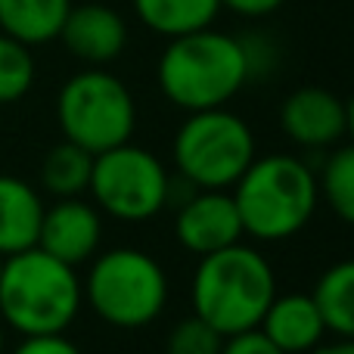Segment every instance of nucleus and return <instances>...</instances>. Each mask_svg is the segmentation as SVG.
I'll return each instance as SVG.
<instances>
[{
  "mask_svg": "<svg viewBox=\"0 0 354 354\" xmlns=\"http://www.w3.org/2000/svg\"><path fill=\"white\" fill-rule=\"evenodd\" d=\"M35 84V56L31 47L0 31V106L16 103Z\"/></svg>",
  "mask_w": 354,
  "mask_h": 354,
  "instance_id": "aec40b11",
  "label": "nucleus"
},
{
  "mask_svg": "<svg viewBox=\"0 0 354 354\" xmlns=\"http://www.w3.org/2000/svg\"><path fill=\"white\" fill-rule=\"evenodd\" d=\"M230 189L245 236L258 243L292 239L308 227L320 202L317 174L308 162L286 153L255 156Z\"/></svg>",
  "mask_w": 354,
  "mask_h": 354,
  "instance_id": "f03ea898",
  "label": "nucleus"
},
{
  "mask_svg": "<svg viewBox=\"0 0 354 354\" xmlns=\"http://www.w3.org/2000/svg\"><path fill=\"white\" fill-rule=\"evenodd\" d=\"M314 354H354V339L348 336H336L333 342H320Z\"/></svg>",
  "mask_w": 354,
  "mask_h": 354,
  "instance_id": "393cba45",
  "label": "nucleus"
},
{
  "mask_svg": "<svg viewBox=\"0 0 354 354\" xmlns=\"http://www.w3.org/2000/svg\"><path fill=\"white\" fill-rule=\"evenodd\" d=\"M283 3H286V0H221V10H230L245 19H261V16L277 12Z\"/></svg>",
  "mask_w": 354,
  "mask_h": 354,
  "instance_id": "b1692460",
  "label": "nucleus"
},
{
  "mask_svg": "<svg viewBox=\"0 0 354 354\" xmlns=\"http://www.w3.org/2000/svg\"><path fill=\"white\" fill-rule=\"evenodd\" d=\"M174 236L193 255H212L245 236L236 202L227 189H196L174 214Z\"/></svg>",
  "mask_w": 354,
  "mask_h": 354,
  "instance_id": "1a4fd4ad",
  "label": "nucleus"
},
{
  "mask_svg": "<svg viewBox=\"0 0 354 354\" xmlns=\"http://www.w3.org/2000/svg\"><path fill=\"white\" fill-rule=\"evenodd\" d=\"M84 289L78 268L31 249L6 255L0 264V320L19 336L66 333L75 324Z\"/></svg>",
  "mask_w": 354,
  "mask_h": 354,
  "instance_id": "7ed1b4c3",
  "label": "nucleus"
},
{
  "mask_svg": "<svg viewBox=\"0 0 354 354\" xmlns=\"http://www.w3.org/2000/svg\"><path fill=\"white\" fill-rule=\"evenodd\" d=\"M87 193L103 214L128 224L149 221L171 199V177L156 153L134 143H118L93 156Z\"/></svg>",
  "mask_w": 354,
  "mask_h": 354,
  "instance_id": "6e6552de",
  "label": "nucleus"
},
{
  "mask_svg": "<svg viewBox=\"0 0 354 354\" xmlns=\"http://www.w3.org/2000/svg\"><path fill=\"white\" fill-rule=\"evenodd\" d=\"M317 187L320 196L326 199V205L336 212V218L354 227V143L336 147L326 156L317 177Z\"/></svg>",
  "mask_w": 354,
  "mask_h": 354,
  "instance_id": "6ab92c4d",
  "label": "nucleus"
},
{
  "mask_svg": "<svg viewBox=\"0 0 354 354\" xmlns=\"http://www.w3.org/2000/svg\"><path fill=\"white\" fill-rule=\"evenodd\" d=\"M224 336L214 326H208L199 314L177 320L168 333L165 354H221Z\"/></svg>",
  "mask_w": 354,
  "mask_h": 354,
  "instance_id": "412c9836",
  "label": "nucleus"
},
{
  "mask_svg": "<svg viewBox=\"0 0 354 354\" xmlns=\"http://www.w3.org/2000/svg\"><path fill=\"white\" fill-rule=\"evenodd\" d=\"M280 128L292 143L305 149H330L348 131L345 100L317 84L292 91L280 106Z\"/></svg>",
  "mask_w": 354,
  "mask_h": 354,
  "instance_id": "9b49d317",
  "label": "nucleus"
},
{
  "mask_svg": "<svg viewBox=\"0 0 354 354\" xmlns=\"http://www.w3.org/2000/svg\"><path fill=\"white\" fill-rule=\"evenodd\" d=\"M81 289L91 311L115 330H143L168 305L165 268L149 252L131 245L93 255Z\"/></svg>",
  "mask_w": 354,
  "mask_h": 354,
  "instance_id": "39448f33",
  "label": "nucleus"
},
{
  "mask_svg": "<svg viewBox=\"0 0 354 354\" xmlns=\"http://www.w3.org/2000/svg\"><path fill=\"white\" fill-rule=\"evenodd\" d=\"M156 78L162 93L177 109L199 112L230 103L252 78V68L245 44L208 25V28L168 37Z\"/></svg>",
  "mask_w": 354,
  "mask_h": 354,
  "instance_id": "f257e3e1",
  "label": "nucleus"
},
{
  "mask_svg": "<svg viewBox=\"0 0 354 354\" xmlns=\"http://www.w3.org/2000/svg\"><path fill=\"white\" fill-rule=\"evenodd\" d=\"M100 239H103V218L93 202L68 196V199H56L50 208H44L37 249L50 252L53 258L81 268L97 255Z\"/></svg>",
  "mask_w": 354,
  "mask_h": 354,
  "instance_id": "9d476101",
  "label": "nucleus"
},
{
  "mask_svg": "<svg viewBox=\"0 0 354 354\" xmlns=\"http://www.w3.org/2000/svg\"><path fill=\"white\" fill-rule=\"evenodd\" d=\"M255 156L252 128L227 106L189 112L171 143L177 174L196 189H230Z\"/></svg>",
  "mask_w": 354,
  "mask_h": 354,
  "instance_id": "423d86ee",
  "label": "nucleus"
},
{
  "mask_svg": "<svg viewBox=\"0 0 354 354\" xmlns=\"http://www.w3.org/2000/svg\"><path fill=\"white\" fill-rule=\"evenodd\" d=\"M6 351V326H3V320H0V354Z\"/></svg>",
  "mask_w": 354,
  "mask_h": 354,
  "instance_id": "bb28decb",
  "label": "nucleus"
},
{
  "mask_svg": "<svg viewBox=\"0 0 354 354\" xmlns=\"http://www.w3.org/2000/svg\"><path fill=\"white\" fill-rule=\"evenodd\" d=\"M311 295L324 314L326 333L354 339V258L330 264Z\"/></svg>",
  "mask_w": 354,
  "mask_h": 354,
  "instance_id": "f3484780",
  "label": "nucleus"
},
{
  "mask_svg": "<svg viewBox=\"0 0 354 354\" xmlns=\"http://www.w3.org/2000/svg\"><path fill=\"white\" fill-rule=\"evenodd\" d=\"M258 330L283 354H308L326 339V324L311 292L274 295Z\"/></svg>",
  "mask_w": 354,
  "mask_h": 354,
  "instance_id": "ddd939ff",
  "label": "nucleus"
},
{
  "mask_svg": "<svg viewBox=\"0 0 354 354\" xmlns=\"http://www.w3.org/2000/svg\"><path fill=\"white\" fill-rule=\"evenodd\" d=\"M93 171V153L72 140H62L44 156L41 162V187L56 199L68 196H84L91 187Z\"/></svg>",
  "mask_w": 354,
  "mask_h": 354,
  "instance_id": "a211bd4d",
  "label": "nucleus"
},
{
  "mask_svg": "<svg viewBox=\"0 0 354 354\" xmlns=\"http://www.w3.org/2000/svg\"><path fill=\"white\" fill-rule=\"evenodd\" d=\"M131 3L137 19L162 37L208 28L221 12V0H131Z\"/></svg>",
  "mask_w": 354,
  "mask_h": 354,
  "instance_id": "dca6fc26",
  "label": "nucleus"
},
{
  "mask_svg": "<svg viewBox=\"0 0 354 354\" xmlns=\"http://www.w3.org/2000/svg\"><path fill=\"white\" fill-rule=\"evenodd\" d=\"M12 354H84L66 333H41V336H22Z\"/></svg>",
  "mask_w": 354,
  "mask_h": 354,
  "instance_id": "4be33fe9",
  "label": "nucleus"
},
{
  "mask_svg": "<svg viewBox=\"0 0 354 354\" xmlns=\"http://www.w3.org/2000/svg\"><path fill=\"white\" fill-rule=\"evenodd\" d=\"M221 354H283L264 336L258 326L243 333H233V336H224V345H221Z\"/></svg>",
  "mask_w": 354,
  "mask_h": 354,
  "instance_id": "5701e85b",
  "label": "nucleus"
},
{
  "mask_svg": "<svg viewBox=\"0 0 354 354\" xmlns=\"http://www.w3.org/2000/svg\"><path fill=\"white\" fill-rule=\"evenodd\" d=\"M0 264H3V255H0Z\"/></svg>",
  "mask_w": 354,
  "mask_h": 354,
  "instance_id": "cd10ccee",
  "label": "nucleus"
},
{
  "mask_svg": "<svg viewBox=\"0 0 354 354\" xmlns=\"http://www.w3.org/2000/svg\"><path fill=\"white\" fill-rule=\"evenodd\" d=\"M274 295V268L255 245H245L243 239L212 255H202L189 289L193 314H199L221 336L258 326Z\"/></svg>",
  "mask_w": 354,
  "mask_h": 354,
  "instance_id": "20e7f679",
  "label": "nucleus"
},
{
  "mask_svg": "<svg viewBox=\"0 0 354 354\" xmlns=\"http://www.w3.org/2000/svg\"><path fill=\"white\" fill-rule=\"evenodd\" d=\"M72 0H0V31L28 47L59 37Z\"/></svg>",
  "mask_w": 354,
  "mask_h": 354,
  "instance_id": "2eb2a0df",
  "label": "nucleus"
},
{
  "mask_svg": "<svg viewBox=\"0 0 354 354\" xmlns=\"http://www.w3.org/2000/svg\"><path fill=\"white\" fill-rule=\"evenodd\" d=\"M345 115H348V131H345V137H351V143H354V97L345 103Z\"/></svg>",
  "mask_w": 354,
  "mask_h": 354,
  "instance_id": "a878e982",
  "label": "nucleus"
},
{
  "mask_svg": "<svg viewBox=\"0 0 354 354\" xmlns=\"http://www.w3.org/2000/svg\"><path fill=\"white\" fill-rule=\"evenodd\" d=\"M56 122L66 140L84 147L87 153H103L128 143L137 128V103L118 75L103 66H87L59 87Z\"/></svg>",
  "mask_w": 354,
  "mask_h": 354,
  "instance_id": "0eeeda50",
  "label": "nucleus"
},
{
  "mask_svg": "<svg viewBox=\"0 0 354 354\" xmlns=\"http://www.w3.org/2000/svg\"><path fill=\"white\" fill-rule=\"evenodd\" d=\"M44 199L28 180L0 174V255H16L37 245Z\"/></svg>",
  "mask_w": 354,
  "mask_h": 354,
  "instance_id": "4468645a",
  "label": "nucleus"
},
{
  "mask_svg": "<svg viewBox=\"0 0 354 354\" xmlns=\"http://www.w3.org/2000/svg\"><path fill=\"white\" fill-rule=\"evenodd\" d=\"M59 41L75 59L87 66H106L115 62L128 47V25L122 12L106 3H72L59 28Z\"/></svg>",
  "mask_w": 354,
  "mask_h": 354,
  "instance_id": "f8f14e48",
  "label": "nucleus"
}]
</instances>
